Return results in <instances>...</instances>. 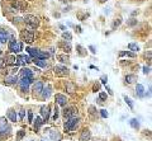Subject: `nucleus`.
I'll list each match as a JSON object with an SVG mask.
<instances>
[{"label": "nucleus", "mask_w": 152, "mask_h": 141, "mask_svg": "<svg viewBox=\"0 0 152 141\" xmlns=\"http://www.w3.org/2000/svg\"><path fill=\"white\" fill-rule=\"evenodd\" d=\"M62 37H63V40L67 41V42H70V41L72 40V36H71V33H70V32H63Z\"/></svg>", "instance_id": "7c9ffc66"}, {"label": "nucleus", "mask_w": 152, "mask_h": 141, "mask_svg": "<svg viewBox=\"0 0 152 141\" xmlns=\"http://www.w3.org/2000/svg\"><path fill=\"white\" fill-rule=\"evenodd\" d=\"M43 120H42V117H36V121H34V128L36 130H38V128L41 127V126L43 125Z\"/></svg>", "instance_id": "a878e982"}, {"label": "nucleus", "mask_w": 152, "mask_h": 141, "mask_svg": "<svg viewBox=\"0 0 152 141\" xmlns=\"http://www.w3.org/2000/svg\"><path fill=\"white\" fill-rule=\"evenodd\" d=\"M99 1H100V3H105V1H107V0H99Z\"/></svg>", "instance_id": "5fc2aeb1"}, {"label": "nucleus", "mask_w": 152, "mask_h": 141, "mask_svg": "<svg viewBox=\"0 0 152 141\" xmlns=\"http://www.w3.org/2000/svg\"><path fill=\"white\" fill-rule=\"evenodd\" d=\"M63 46V51H65V54L67 52V54H70L71 52V45H70V42H66L65 45H62Z\"/></svg>", "instance_id": "2f4dec72"}, {"label": "nucleus", "mask_w": 152, "mask_h": 141, "mask_svg": "<svg viewBox=\"0 0 152 141\" xmlns=\"http://www.w3.org/2000/svg\"><path fill=\"white\" fill-rule=\"evenodd\" d=\"M124 80H125L127 84H133L134 81H137V76L134 74H128V75H125Z\"/></svg>", "instance_id": "5701e85b"}, {"label": "nucleus", "mask_w": 152, "mask_h": 141, "mask_svg": "<svg viewBox=\"0 0 152 141\" xmlns=\"http://www.w3.org/2000/svg\"><path fill=\"white\" fill-rule=\"evenodd\" d=\"M24 136H25V132L20 130V131H18V135H17V140H18V141H20V140H22Z\"/></svg>", "instance_id": "c9c22d12"}, {"label": "nucleus", "mask_w": 152, "mask_h": 141, "mask_svg": "<svg viewBox=\"0 0 152 141\" xmlns=\"http://www.w3.org/2000/svg\"><path fill=\"white\" fill-rule=\"evenodd\" d=\"M28 122H33V112L28 111Z\"/></svg>", "instance_id": "ea45409f"}, {"label": "nucleus", "mask_w": 152, "mask_h": 141, "mask_svg": "<svg viewBox=\"0 0 152 141\" xmlns=\"http://www.w3.org/2000/svg\"><path fill=\"white\" fill-rule=\"evenodd\" d=\"M79 123H80V118H79L77 116L70 117V118H67V121L65 122V128L67 131H74L79 126Z\"/></svg>", "instance_id": "f03ea898"}, {"label": "nucleus", "mask_w": 152, "mask_h": 141, "mask_svg": "<svg viewBox=\"0 0 152 141\" xmlns=\"http://www.w3.org/2000/svg\"><path fill=\"white\" fill-rule=\"evenodd\" d=\"M89 50L93 52V54H96V51H95V47H94V46H89Z\"/></svg>", "instance_id": "de8ad7c7"}, {"label": "nucleus", "mask_w": 152, "mask_h": 141, "mask_svg": "<svg viewBox=\"0 0 152 141\" xmlns=\"http://www.w3.org/2000/svg\"><path fill=\"white\" fill-rule=\"evenodd\" d=\"M11 7H13L14 9H17L18 11H25L28 4L25 0H15V1L11 3Z\"/></svg>", "instance_id": "423d86ee"}, {"label": "nucleus", "mask_w": 152, "mask_h": 141, "mask_svg": "<svg viewBox=\"0 0 152 141\" xmlns=\"http://www.w3.org/2000/svg\"><path fill=\"white\" fill-rule=\"evenodd\" d=\"M100 80H101V83L107 85V81H108V76L107 75H101V78H100Z\"/></svg>", "instance_id": "37998d69"}, {"label": "nucleus", "mask_w": 152, "mask_h": 141, "mask_svg": "<svg viewBox=\"0 0 152 141\" xmlns=\"http://www.w3.org/2000/svg\"><path fill=\"white\" fill-rule=\"evenodd\" d=\"M63 116H65V118L77 116V109H76L75 107H66L65 109H63Z\"/></svg>", "instance_id": "9d476101"}, {"label": "nucleus", "mask_w": 152, "mask_h": 141, "mask_svg": "<svg viewBox=\"0 0 152 141\" xmlns=\"http://www.w3.org/2000/svg\"><path fill=\"white\" fill-rule=\"evenodd\" d=\"M136 92L139 97H143L145 95V87H143L142 84H137L136 85Z\"/></svg>", "instance_id": "393cba45"}, {"label": "nucleus", "mask_w": 152, "mask_h": 141, "mask_svg": "<svg viewBox=\"0 0 152 141\" xmlns=\"http://www.w3.org/2000/svg\"><path fill=\"white\" fill-rule=\"evenodd\" d=\"M51 87L49 85H47V87H43V89H42V92H41V95H42V99H47L49 95H51Z\"/></svg>", "instance_id": "6ab92c4d"}, {"label": "nucleus", "mask_w": 152, "mask_h": 141, "mask_svg": "<svg viewBox=\"0 0 152 141\" xmlns=\"http://www.w3.org/2000/svg\"><path fill=\"white\" fill-rule=\"evenodd\" d=\"M131 126H132V127L134 128V130H137V128H139V122L138 121H137V120L136 118H132V120H131Z\"/></svg>", "instance_id": "c756f323"}, {"label": "nucleus", "mask_w": 152, "mask_h": 141, "mask_svg": "<svg viewBox=\"0 0 152 141\" xmlns=\"http://www.w3.org/2000/svg\"><path fill=\"white\" fill-rule=\"evenodd\" d=\"M32 61H33L34 64H37L38 66H41V67H47V64L43 62V60H37V58H33Z\"/></svg>", "instance_id": "c85d7f7f"}, {"label": "nucleus", "mask_w": 152, "mask_h": 141, "mask_svg": "<svg viewBox=\"0 0 152 141\" xmlns=\"http://www.w3.org/2000/svg\"><path fill=\"white\" fill-rule=\"evenodd\" d=\"M107 90H108V93H109V94H110V95H112V94H113V90H112V89H110V88H109V87H107Z\"/></svg>", "instance_id": "09e8293b"}, {"label": "nucleus", "mask_w": 152, "mask_h": 141, "mask_svg": "<svg viewBox=\"0 0 152 141\" xmlns=\"http://www.w3.org/2000/svg\"><path fill=\"white\" fill-rule=\"evenodd\" d=\"M60 1H62V3H65V1H66V0H60Z\"/></svg>", "instance_id": "6e6d98bb"}, {"label": "nucleus", "mask_w": 152, "mask_h": 141, "mask_svg": "<svg viewBox=\"0 0 152 141\" xmlns=\"http://www.w3.org/2000/svg\"><path fill=\"white\" fill-rule=\"evenodd\" d=\"M25 51L28 52L29 55H31L33 58H37V56H38V52H39V50L38 48H32V47H27V50Z\"/></svg>", "instance_id": "b1692460"}, {"label": "nucleus", "mask_w": 152, "mask_h": 141, "mask_svg": "<svg viewBox=\"0 0 152 141\" xmlns=\"http://www.w3.org/2000/svg\"><path fill=\"white\" fill-rule=\"evenodd\" d=\"M8 118H9L11 122H17V121H18V116H17L15 111H14V109H9V112H8Z\"/></svg>", "instance_id": "4be33fe9"}, {"label": "nucleus", "mask_w": 152, "mask_h": 141, "mask_svg": "<svg viewBox=\"0 0 152 141\" xmlns=\"http://www.w3.org/2000/svg\"><path fill=\"white\" fill-rule=\"evenodd\" d=\"M129 27H133V26H136L137 24V19H134V18H132V19H129V22L127 23Z\"/></svg>", "instance_id": "4c0bfd02"}, {"label": "nucleus", "mask_w": 152, "mask_h": 141, "mask_svg": "<svg viewBox=\"0 0 152 141\" xmlns=\"http://www.w3.org/2000/svg\"><path fill=\"white\" fill-rule=\"evenodd\" d=\"M33 76V71L28 67H24V69L20 70V78H32Z\"/></svg>", "instance_id": "f3484780"}, {"label": "nucleus", "mask_w": 152, "mask_h": 141, "mask_svg": "<svg viewBox=\"0 0 152 141\" xmlns=\"http://www.w3.org/2000/svg\"><path fill=\"white\" fill-rule=\"evenodd\" d=\"M56 103L57 105H61V107H66L67 104V98L66 95H63V94H56Z\"/></svg>", "instance_id": "9b49d317"}, {"label": "nucleus", "mask_w": 152, "mask_h": 141, "mask_svg": "<svg viewBox=\"0 0 152 141\" xmlns=\"http://www.w3.org/2000/svg\"><path fill=\"white\" fill-rule=\"evenodd\" d=\"M24 116H25V111L24 109H20V112H19V120H20V121H23Z\"/></svg>", "instance_id": "a19ab883"}, {"label": "nucleus", "mask_w": 152, "mask_h": 141, "mask_svg": "<svg viewBox=\"0 0 152 141\" xmlns=\"http://www.w3.org/2000/svg\"><path fill=\"white\" fill-rule=\"evenodd\" d=\"M128 48L132 50V51H134V52H138L139 51V46L137 45V43H134V42H131L129 45H128Z\"/></svg>", "instance_id": "cd10ccee"}, {"label": "nucleus", "mask_w": 152, "mask_h": 141, "mask_svg": "<svg viewBox=\"0 0 152 141\" xmlns=\"http://www.w3.org/2000/svg\"><path fill=\"white\" fill-rule=\"evenodd\" d=\"M11 128L8 123L7 118H0V134H5V132H10Z\"/></svg>", "instance_id": "1a4fd4ad"}, {"label": "nucleus", "mask_w": 152, "mask_h": 141, "mask_svg": "<svg viewBox=\"0 0 152 141\" xmlns=\"http://www.w3.org/2000/svg\"><path fill=\"white\" fill-rule=\"evenodd\" d=\"M3 65H4V60H3V58H0V69L3 67Z\"/></svg>", "instance_id": "8fccbe9b"}, {"label": "nucleus", "mask_w": 152, "mask_h": 141, "mask_svg": "<svg viewBox=\"0 0 152 141\" xmlns=\"http://www.w3.org/2000/svg\"><path fill=\"white\" fill-rule=\"evenodd\" d=\"M143 73H145V74H148V73H150V67L145 66V67H143Z\"/></svg>", "instance_id": "49530a36"}, {"label": "nucleus", "mask_w": 152, "mask_h": 141, "mask_svg": "<svg viewBox=\"0 0 152 141\" xmlns=\"http://www.w3.org/2000/svg\"><path fill=\"white\" fill-rule=\"evenodd\" d=\"M100 89V85L99 84H94V87H93V90H94V92H96V90H99Z\"/></svg>", "instance_id": "a18cd8bd"}, {"label": "nucleus", "mask_w": 152, "mask_h": 141, "mask_svg": "<svg viewBox=\"0 0 152 141\" xmlns=\"http://www.w3.org/2000/svg\"><path fill=\"white\" fill-rule=\"evenodd\" d=\"M3 54V51H1V48H0V55H1Z\"/></svg>", "instance_id": "4d7b16f0"}, {"label": "nucleus", "mask_w": 152, "mask_h": 141, "mask_svg": "<svg viewBox=\"0 0 152 141\" xmlns=\"http://www.w3.org/2000/svg\"><path fill=\"white\" fill-rule=\"evenodd\" d=\"M4 83L7 84V85H13V84H17V83H18V78H17L15 75H9V76H7V78H5Z\"/></svg>", "instance_id": "dca6fc26"}, {"label": "nucleus", "mask_w": 152, "mask_h": 141, "mask_svg": "<svg viewBox=\"0 0 152 141\" xmlns=\"http://www.w3.org/2000/svg\"><path fill=\"white\" fill-rule=\"evenodd\" d=\"M23 50V42H20V41H15L13 38V40L9 42V51L13 52V54H18Z\"/></svg>", "instance_id": "20e7f679"}, {"label": "nucleus", "mask_w": 152, "mask_h": 141, "mask_svg": "<svg viewBox=\"0 0 152 141\" xmlns=\"http://www.w3.org/2000/svg\"><path fill=\"white\" fill-rule=\"evenodd\" d=\"M107 93H104V92H101L100 94H99V101H100L101 102V103H104V102L103 101H107Z\"/></svg>", "instance_id": "f704fd0d"}, {"label": "nucleus", "mask_w": 152, "mask_h": 141, "mask_svg": "<svg viewBox=\"0 0 152 141\" xmlns=\"http://www.w3.org/2000/svg\"><path fill=\"white\" fill-rule=\"evenodd\" d=\"M49 137H51L52 141H61V139H62L61 134H60V132H58L57 130H52L51 134H49Z\"/></svg>", "instance_id": "a211bd4d"}, {"label": "nucleus", "mask_w": 152, "mask_h": 141, "mask_svg": "<svg viewBox=\"0 0 152 141\" xmlns=\"http://www.w3.org/2000/svg\"><path fill=\"white\" fill-rule=\"evenodd\" d=\"M90 137H91V132H90L89 128H84L80 134V141H89Z\"/></svg>", "instance_id": "f8f14e48"}, {"label": "nucleus", "mask_w": 152, "mask_h": 141, "mask_svg": "<svg viewBox=\"0 0 152 141\" xmlns=\"http://www.w3.org/2000/svg\"><path fill=\"white\" fill-rule=\"evenodd\" d=\"M17 61L18 62H23V64H29V62H32V58L27 56V55H18Z\"/></svg>", "instance_id": "aec40b11"}, {"label": "nucleus", "mask_w": 152, "mask_h": 141, "mask_svg": "<svg viewBox=\"0 0 152 141\" xmlns=\"http://www.w3.org/2000/svg\"><path fill=\"white\" fill-rule=\"evenodd\" d=\"M121 23H122V19H121V18L115 19V20L113 22V24H112V28H113V29H115L117 27H119V26H121Z\"/></svg>", "instance_id": "473e14b6"}, {"label": "nucleus", "mask_w": 152, "mask_h": 141, "mask_svg": "<svg viewBox=\"0 0 152 141\" xmlns=\"http://www.w3.org/2000/svg\"><path fill=\"white\" fill-rule=\"evenodd\" d=\"M32 83H34L33 76H32V78H20V80H18V85L23 92H28L29 84H32Z\"/></svg>", "instance_id": "39448f33"}, {"label": "nucleus", "mask_w": 152, "mask_h": 141, "mask_svg": "<svg viewBox=\"0 0 152 141\" xmlns=\"http://www.w3.org/2000/svg\"><path fill=\"white\" fill-rule=\"evenodd\" d=\"M57 60H58V61H61L62 64L69 62V56H67L66 54H63V55H57Z\"/></svg>", "instance_id": "bb28decb"}, {"label": "nucleus", "mask_w": 152, "mask_h": 141, "mask_svg": "<svg viewBox=\"0 0 152 141\" xmlns=\"http://www.w3.org/2000/svg\"><path fill=\"white\" fill-rule=\"evenodd\" d=\"M127 55H128V56H131V57H134V54H132V52H127Z\"/></svg>", "instance_id": "603ef678"}, {"label": "nucleus", "mask_w": 152, "mask_h": 141, "mask_svg": "<svg viewBox=\"0 0 152 141\" xmlns=\"http://www.w3.org/2000/svg\"><path fill=\"white\" fill-rule=\"evenodd\" d=\"M23 22L29 27V29H36L39 26V18L36 15H32V14H27V15L23 18Z\"/></svg>", "instance_id": "f257e3e1"}, {"label": "nucleus", "mask_w": 152, "mask_h": 141, "mask_svg": "<svg viewBox=\"0 0 152 141\" xmlns=\"http://www.w3.org/2000/svg\"><path fill=\"white\" fill-rule=\"evenodd\" d=\"M43 83L42 81H34V85H33V92H34V94H41V92H42V89H43Z\"/></svg>", "instance_id": "4468645a"}, {"label": "nucleus", "mask_w": 152, "mask_h": 141, "mask_svg": "<svg viewBox=\"0 0 152 141\" xmlns=\"http://www.w3.org/2000/svg\"><path fill=\"white\" fill-rule=\"evenodd\" d=\"M67 74H69V69L66 66L57 65L55 67V75L56 76H66Z\"/></svg>", "instance_id": "0eeeda50"}, {"label": "nucleus", "mask_w": 152, "mask_h": 141, "mask_svg": "<svg viewBox=\"0 0 152 141\" xmlns=\"http://www.w3.org/2000/svg\"><path fill=\"white\" fill-rule=\"evenodd\" d=\"M4 64H5V65H15V66L19 65V62L17 61L15 56H8V57H5Z\"/></svg>", "instance_id": "2eb2a0df"}, {"label": "nucleus", "mask_w": 152, "mask_h": 141, "mask_svg": "<svg viewBox=\"0 0 152 141\" xmlns=\"http://www.w3.org/2000/svg\"><path fill=\"white\" fill-rule=\"evenodd\" d=\"M49 113H51V108H49V105H43V107H41V116H42L43 122L48 121Z\"/></svg>", "instance_id": "6e6552de"}, {"label": "nucleus", "mask_w": 152, "mask_h": 141, "mask_svg": "<svg viewBox=\"0 0 152 141\" xmlns=\"http://www.w3.org/2000/svg\"><path fill=\"white\" fill-rule=\"evenodd\" d=\"M20 37H22V40L24 41V42L32 43L34 41V32L32 31V29H23V31L20 32Z\"/></svg>", "instance_id": "7ed1b4c3"}, {"label": "nucleus", "mask_w": 152, "mask_h": 141, "mask_svg": "<svg viewBox=\"0 0 152 141\" xmlns=\"http://www.w3.org/2000/svg\"><path fill=\"white\" fill-rule=\"evenodd\" d=\"M9 41V32L7 29H0V42L5 43Z\"/></svg>", "instance_id": "ddd939ff"}, {"label": "nucleus", "mask_w": 152, "mask_h": 141, "mask_svg": "<svg viewBox=\"0 0 152 141\" xmlns=\"http://www.w3.org/2000/svg\"><path fill=\"white\" fill-rule=\"evenodd\" d=\"M76 90V85L72 83V81H67L66 83V92L69 94H74Z\"/></svg>", "instance_id": "412c9836"}, {"label": "nucleus", "mask_w": 152, "mask_h": 141, "mask_svg": "<svg viewBox=\"0 0 152 141\" xmlns=\"http://www.w3.org/2000/svg\"><path fill=\"white\" fill-rule=\"evenodd\" d=\"M17 71H18V67H14V69H11V73H17Z\"/></svg>", "instance_id": "3c124183"}, {"label": "nucleus", "mask_w": 152, "mask_h": 141, "mask_svg": "<svg viewBox=\"0 0 152 141\" xmlns=\"http://www.w3.org/2000/svg\"><path fill=\"white\" fill-rule=\"evenodd\" d=\"M23 22V18H20V17H14V19H13V23H22Z\"/></svg>", "instance_id": "58836bf2"}, {"label": "nucleus", "mask_w": 152, "mask_h": 141, "mask_svg": "<svg viewBox=\"0 0 152 141\" xmlns=\"http://www.w3.org/2000/svg\"><path fill=\"white\" fill-rule=\"evenodd\" d=\"M58 118V108H57V105L55 107V113H53V120L56 121V120Z\"/></svg>", "instance_id": "79ce46f5"}, {"label": "nucleus", "mask_w": 152, "mask_h": 141, "mask_svg": "<svg viewBox=\"0 0 152 141\" xmlns=\"http://www.w3.org/2000/svg\"><path fill=\"white\" fill-rule=\"evenodd\" d=\"M124 101H125V103H127L128 105H129V108H131V109H133V107H134V105H133V102L131 101V99L128 98L127 95H124Z\"/></svg>", "instance_id": "72a5a7b5"}, {"label": "nucleus", "mask_w": 152, "mask_h": 141, "mask_svg": "<svg viewBox=\"0 0 152 141\" xmlns=\"http://www.w3.org/2000/svg\"><path fill=\"white\" fill-rule=\"evenodd\" d=\"M76 48H77L79 50V55H80V56H85V52H84V51H85V50H84L83 48V47H81L80 45H77V46H76Z\"/></svg>", "instance_id": "e433bc0d"}, {"label": "nucleus", "mask_w": 152, "mask_h": 141, "mask_svg": "<svg viewBox=\"0 0 152 141\" xmlns=\"http://www.w3.org/2000/svg\"><path fill=\"white\" fill-rule=\"evenodd\" d=\"M100 114H101V117H103V118H107L108 116H109V114H108V112L105 109H101L100 111Z\"/></svg>", "instance_id": "c03bdc74"}, {"label": "nucleus", "mask_w": 152, "mask_h": 141, "mask_svg": "<svg viewBox=\"0 0 152 141\" xmlns=\"http://www.w3.org/2000/svg\"><path fill=\"white\" fill-rule=\"evenodd\" d=\"M76 29H77V33H81V32H83L81 31V27H76Z\"/></svg>", "instance_id": "864d4df0"}]
</instances>
